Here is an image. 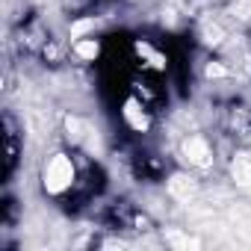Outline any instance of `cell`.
I'll use <instances>...</instances> for the list:
<instances>
[{"label": "cell", "mask_w": 251, "mask_h": 251, "mask_svg": "<svg viewBox=\"0 0 251 251\" xmlns=\"http://www.w3.org/2000/svg\"><path fill=\"white\" fill-rule=\"evenodd\" d=\"M77 180H80V157L77 151H53L45 163H42V172H39V183H42V192L48 198H71V192L77 189Z\"/></svg>", "instance_id": "1"}, {"label": "cell", "mask_w": 251, "mask_h": 251, "mask_svg": "<svg viewBox=\"0 0 251 251\" xmlns=\"http://www.w3.org/2000/svg\"><path fill=\"white\" fill-rule=\"evenodd\" d=\"M177 157L192 172H207L216 163V148L204 133H186L177 145Z\"/></svg>", "instance_id": "2"}, {"label": "cell", "mask_w": 251, "mask_h": 251, "mask_svg": "<svg viewBox=\"0 0 251 251\" xmlns=\"http://www.w3.org/2000/svg\"><path fill=\"white\" fill-rule=\"evenodd\" d=\"M118 118L124 124V130L127 133H136V136H145L154 130V109L133 92L124 95L121 106H118Z\"/></svg>", "instance_id": "3"}, {"label": "cell", "mask_w": 251, "mask_h": 251, "mask_svg": "<svg viewBox=\"0 0 251 251\" xmlns=\"http://www.w3.org/2000/svg\"><path fill=\"white\" fill-rule=\"evenodd\" d=\"M21 133H18V121L6 112L3 115V177L9 180L15 166H18V157H21Z\"/></svg>", "instance_id": "4"}, {"label": "cell", "mask_w": 251, "mask_h": 251, "mask_svg": "<svg viewBox=\"0 0 251 251\" xmlns=\"http://www.w3.org/2000/svg\"><path fill=\"white\" fill-rule=\"evenodd\" d=\"M133 56L139 62V71H154V74H163L169 68V56L166 50H160L154 42L148 39H136L133 42Z\"/></svg>", "instance_id": "5"}, {"label": "cell", "mask_w": 251, "mask_h": 251, "mask_svg": "<svg viewBox=\"0 0 251 251\" xmlns=\"http://www.w3.org/2000/svg\"><path fill=\"white\" fill-rule=\"evenodd\" d=\"M157 77H160V74H154V71H139V74L130 80V92L139 95L151 109L163 103V86H160Z\"/></svg>", "instance_id": "6"}, {"label": "cell", "mask_w": 251, "mask_h": 251, "mask_svg": "<svg viewBox=\"0 0 251 251\" xmlns=\"http://www.w3.org/2000/svg\"><path fill=\"white\" fill-rule=\"evenodd\" d=\"M100 53H103V45H100V39H95V36H80V39H74V45H71V56H74L77 62H86V65L98 62Z\"/></svg>", "instance_id": "7"}, {"label": "cell", "mask_w": 251, "mask_h": 251, "mask_svg": "<svg viewBox=\"0 0 251 251\" xmlns=\"http://www.w3.org/2000/svg\"><path fill=\"white\" fill-rule=\"evenodd\" d=\"M230 177H233L236 186H242L245 192H251V148L233 154V160H230Z\"/></svg>", "instance_id": "8"}, {"label": "cell", "mask_w": 251, "mask_h": 251, "mask_svg": "<svg viewBox=\"0 0 251 251\" xmlns=\"http://www.w3.org/2000/svg\"><path fill=\"white\" fill-rule=\"evenodd\" d=\"M198 39H201L207 48H222V45H225V39H227V33H225L216 21H204V24H201V30H198Z\"/></svg>", "instance_id": "9"}, {"label": "cell", "mask_w": 251, "mask_h": 251, "mask_svg": "<svg viewBox=\"0 0 251 251\" xmlns=\"http://www.w3.org/2000/svg\"><path fill=\"white\" fill-rule=\"evenodd\" d=\"M195 177L192 175H172V180H169V189H172V195H177V198H189L192 192H195Z\"/></svg>", "instance_id": "10"}, {"label": "cell", "mask_w": 251, "mask_h": 251, "mask_svg": "<svg viewBox=\"0 0 251 251\" xmlns=\"http://www.w3.org/2000/svg\"><path fill=\"white\" fill-rule=\"evenodd\" d=\"M42 59L45 62H50V65H59V62H65V48L56 42V39H48L45 45H42Z\"/></svg>", "instance_id": "11"}, {"label": "cell", "mask_w": 251, "mask_h": 251, "mask_svg": "<svg viewBox=\"0 0 251 251\" xmlns=\"http://www.w3.org/2000/svg\"><path fill=\"white\" fill-rule=\"evenodd\" d=\"M166 169H163V163L154 157V154H142L139 157V175L142 177H160Z\"/></svg>", "instance_id": "12"}, {"label": "cell", "mask_w": 251, "mask_h": 251, "mask_svg": "<svg viewBox=\"0 0 251 251\" xmlns=\"http://www.w3.org/2000/svg\"><path fill=\"white\" fill-rule=\"evenodd\" d=\"M166 242L175 245V248H198V245H201V239L186 236V233H180V230H166Z\"/></svg>", "instance_id": "13"}, {"label": "cell", "mask_w": 251, "mask_h": 251, "mask_svg": "<svg viewBox=\"0 0 251 251\" xmlns=\"http://www.w3.org/2000/svg\"><path fill=\"white\" fill-rule=\"evenodd\" d=\"M204 77H207V80H225V77H230V68H227L222 59H210V62L204 65Z\"/></svg>", "instance_id": "14"}, {"label": "cell", "mask_w": 251, "mask_h": 251, "mask_svg": "<svg viewBox=\"0 0 251 251\" xmlns=\"http://www.w3.org/2000/svg\"><path fill=\"white\" fill-rule=\"evenodd\" d=\"M65 130H68V139L80 142V139H83V133H86V121H83V118H77V115H65Z\"/></svg>", "instance_id": "15"}, {"label": "cell", "mask_w": 251, "mask_h": 251, "mask_svg": "<svg viewBox=\"0 0 251 251\" xmlns=\"http://www.w3.org/2000/svg\"><path fill=\"white\" fill-rule=\"evenodd\" d=\"M92 3H95V0H59V6H62L68 15H83Z\"/></svg>", "instance_id": "16"}]
</instances>
